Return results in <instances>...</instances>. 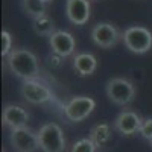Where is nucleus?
<instances>
[{
    "instance_id": "1",
    "label": "nucleus",
    "mask_w": 152,
    "mask_h": 152,
    "mask_svg": "<svg viewBox=\"0 0 152 152\" xmlns=\"http://www.w3.org/2000/svg\"><path fill=\"white\" fill-rule=\"evenodd\" d=\"M6 66L11 73L23 81L40 78V64L37 55L29 49H14L6 56Z\"/></svg>"
},
{
    "instance_id": "2",
    "label": "nucleus",
    "mask_w": 152,
    "mask_h": 152,
    "mask_svg": "<svg viewBox=\"0 0 152 152\" xmlns=\"http://www.w3.org/2000/svg\"><path fill=\"white\" fill-rule=\"evenodd\" d=\"M122 40L129 52L143 55L152 47V32L145 26H129L122 32Z\"/></svg>"
},
{
    "instance_id": "3",
    "label": "nucleus",
    "mask_w": 152,
    "mask_h": 152,
    "mask_svg": "<svg viewBox=\"0 0 152 152\" xmlns=\"http://www.w3.org/2000/svg\"><path fill=\"white\" fill-rule=\"evenodd\" d=\"M38 142L43 152H64L66 151V137L58 123L49 122L38 129Z\"/></svg>"
},
{
    "instance_id": "4",
    "label": "nucleus",
    "mask_w": 152,
    "mask_h": 152,
    "mask_svg": "<svg viewBox=\"0 0 152 152\" xmlns=\"http://www.w3.org/2000/svg\"><path fill=\"white\" fill-rule=\"evenodd\" d=\"M107 97L119 107L129 105L135 99V87L126 78H111L105 85Z\"/></svg>"
},
{
    "instance_id": "5",
    "label": "nucleus",
    "mask_w": 152,
    "mask_h": 152,
    "mask_svg": "<svg viewBox=\"0 0 152 152\" xmlns=\"http://www.w3.org/2000/svg\"><path fill=\"white\" fill-rule=\"evenodd\" d=\"M20 93H21V97L32 105H44L55 99L52 90L38 79L23 81L20 87Z\"/></svg>"
},
{
    "instance_id": "6",
    "label": "nucleus",
    "mask_w": 152,
    "mask_h": 152,
    "mask_svg": "<svg viewBox=\"0 0 152 152\" xmlns=\"http://www.w3.org/2000/svg\"><path fill=\"white\" fill-rule=\"evenodd\" d=\"M91 41L102 49L116 47L122 38V32L117 29L116 24L110 21H100L91 29Z\"/></svg>"
},
{
    "instance_id": "7",
    "label": "nucleus",
    "mask_w": 152,
    "mask_h": 152,
    "mask_svg": "<svg viewBox=\"0 0 152 152\" xmlns=\"http://www.w3.org/2000/svg\"><path fill=\"white\" fill-rule=\"evenodd\" d=\"M94 108H96L94 99L88 97V96H75L64 105L62 111H64V116L70 122L78 123V122L85 120L93 113Z\"/></svg>"
},
{
    "instance_id": "8",
    "label": "nucleus",
    "mask_w": 152,
    "mask_h": 152,
    "mask_svg": "<svg viewBox=\"0 0 152 152\" xmlns=\"http://www.w3.org/2000/svg\"><path fill=\"white\" fill-rule=\"evenodd\" d=\"M9 140L12 145V149L15 152H37L40 149V142H38V134L32 129L20 128L11 131Z\"/></svg>"
},
{
    "instance_id": "9",
    "label": "nucleus",
    "mask_w": 152,
    "mask_h": 152,
    "mask_svg": "<svg viewBox=\"0 0 152 152\" xmlns=\"http://www.w3.org/2000/svg\"><path fill=\"white\" fill-rule=\"evenodd\" d=\"M142 123H143V119L138 116L135 111L123 110L122 113L117 114L113 126L119 134H122L125 137H132L135 134H140Z\"/></svg>"
},
{
    "instance_id": "10",
    "label": "nucleus",
    "mask_w": 152,
    "mask_h": 152,
    "mask_svg": "<svg viewBox=\"0 0 152 152\" xmlns=\"http://www.w3.org/2000/svg\"><path fill=\"white\" fill-rule=\"evenodd\" d=\"M66 15L76 26L87 24L91 17L90 0H66Z\"/></svg>"
},
{
    "instance_id": "11",
    "label": "nucleus",
    "mask_w": 152,
    "mask_h": 152,
    "mask_svg": "<svg viewBox=\"0 0 152 152\" xmlns=\"http://www.w3.org/2000/svg\"><path fill=\"white\" fill-rule=\"evenodd\" d=\"M49 44H50L52 52L61 58H67V56L73 55L75 49H76L75 37L67 31H56L53 35H50Z\"/></svg>"
},
{
    "instance_id": "12",
    "label": "nucleus",
    "mask_w": 152,
    "mask_h": 152,
    "mask_svg": "<svg viewBox=\"0 0 152 152\" xmlns=\"http://www.w3.org/2000/svg\"><path fill=\"white\" fill-rule=\"evenodd\" d=\"M2 122L5 126L11 131L14 129H20V128H26L28 122H29V113L20 105L15 104H9L3 108V114H2Z\"/></svg>"
},
{
    "instance_id": "13",
    "label": "nucleus",
    "mask_w": 152,
    "mask_h": 152,
    "mask_svg": "<svg viewBox=\"0 0 152 152\" xmlns=\"http://www.w3.org/2000/svg\"><path fill=\"white\" fill-rule=\"evenodd\" d=\"M113 128L114 126H111L110 123L107 122H100V123H96L91 131H90V137L91 142L96 145L97 149H104L107 148L111 140H113Z\"/></svg>"
},
{
    "instance_id": "14",
    "label": "nucleus",
    "mask_w": 152,
    "mask_h": 152,
    "mask_svg": "<svg viewBox=\"0 0 152 152\" xmlns=\"http://www.w3.org/2000/svg\"><path fill=\"white\" fill-rule=\"evenodd\" d=\"M73 69L79 76H90L97 69V59L93 53H78L73 58Z\"/></svg>"
},
{
    "instance_id": "15",
    "label": "nucleus",
    "mask_w": 152,
    "mask_h": 152,
    "mask_svg": "<svg viewBox=\"0 0 152 152\" xmlns=\"http://www.w3.org/2000/svg\"><path fill=\"white\" fill-rule=\"evenodd\" d=\"M53 0H21V9L28 17L37 18L43 14H47V8Z\"/></svg>"
},
{
    "instance_id": "16",
    "label": "nucleus",
    "mask_w": 152,
    "mask_h": 152,
    "mask_svg": "<svg viewBox=\"0 0 152 152\" xmlns=\"http://www.w3.org/2000/svg\"><path fill=\"white\" fill-rule=\"evenodd\" d=\"M32 28H34V32L37 35H40V37H50V35H53L56 32L53 20L50 18L47 14H43L40 17L34 18Z\"/></svg>"
},
{
    "instance_id": "17",
    "label": "nucleus",
    "mask_w": 152,
    "mask_h": 152,
    "mask_svg": "<svg viewBox=\"0 0 152 152\" xmlns=\"http://www.w3.org/2000/svg\"><path fill=\"white\" fill-rule=\"evenodd\" d=\"M96 151H97L96 145L91 142L90 137H87V138H79L78 142H75L70 152H96Z\"/></svg>"
},
{
    "instance_id": "18",
    "label": "nucleus",
    "mask_w": 152,
    "mask_h": 152,
    "mask_svg": "<svg viewBox=\"0 0 152 152\" xmlns=\"http://www.w3.org/2000/svg\"><path fill=\"white\" fill-rule=\"evenodd\" d=\"M0 37H2V56H8L14 50L12 49V37L8 31H2Z\"/></svg>"
},
{
    "instance_id": "19",
    "label": "nucleus",
    "mask_w": 152,
    "mask_h": 152,
    "mask_svg": "<svg viewBox=\"0 0 152 152\" xmlns=\"http://www.w3.org/2000/svg\"><path fill=\"white\" fill-rule=\"evenodd\" d=\"M140 135L145 138V140H148V142L152 138V117L143 119L142 129H140Z\"/></svg>"
},
{
    "instance_id": "20",
    "label": "nucleus",
    "mask_w": 152,
    "mask_h": 152,
    "mask_svg": "<svg viewBox=\"0 0 152 152\" xmlns=\"http://www.w3.org/2000/svg\"><path fill=\"white\" fill-rule=\"evenodd\" d=\"M149 146L152 148V138H151V140H149Z\"/></svg>"
}]
</instances>
